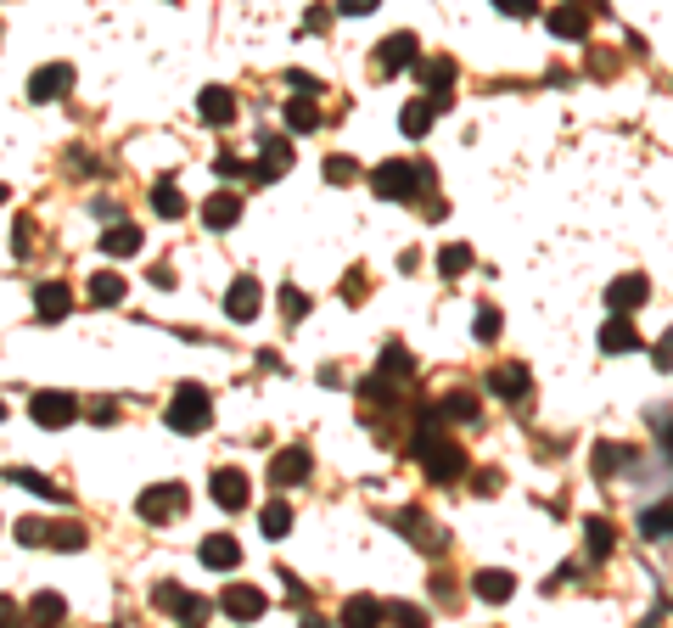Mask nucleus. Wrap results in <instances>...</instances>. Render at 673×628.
Masks as SVG:
<instances>
[{"label": "nucleus", "instance_id": "obj_3", "mask_svg": "<svg viewBox=\"0 0 673 628\" xmlns=\"http://www.w3.org/2000/svg\"><path fill=\"white\" fill-rule=\"evenodd\" d=\"M169 432H202L208 421H214V399H208V387H197V382H180V393L169 399Z\"/></svg>", "mask_w": 673, "mask_h": 628}, {"label": "nucleus", "instance_id": "obj_28", "mask_svg": "<svg viewBox=\"0 0 673 628\" xmlns=\"http://www.w3.org/2000/svg\"><path fill=\"white\" fill-rule=\"evenodd\" d=\"M258 533H264V539H287V533H292V505L270 500L264 511H258Z\"/></svg>", "mask_w": 673, "mask_h": 628}, {"label": "nucleus", "instance_id": "obj_52", "mask_svg": "<svg viewBox=\"0 0 673 628\" xmlns=\"http://www.w3.org/2000/svg\"><path fill=\"white\" fill-rule=\"evenodd\" d=\"M376 6H382V0H337V12L343 17H365V12H376Z\"/></svg>", "mask_w": 673, "mask_h": 628}, {"label": "nucleus", "instance_id": "obj_11", "mask_svg": "<svg viewBox=\"0 0 673 628\" xmlns=\"http://www.w3.org/2000/svg\"><path fill=\"white\" fill-rule=\"evenodd\" d=\"M645 298H651V281H645V275H617V281L606 286V309L612 314H634Z\"/></svg>", "mask_w": 673, "mask_h": 628}, {"label": "nucleus", "instance_id": "obj_41", "mask_svg": "<svg viewBox=\"0 0 673 628\" xmlns=\"http://www.w3.org/2000/svg\"><path fill=\"white\" fill-rule=\"evenodd\" d=\"M326 180H331V186H354L359 163H354V157H326Z\"/></svg>", "mask_w": 673, "mask_h": 628}, {"label": "nucleus", "instance_id": "obj_17", "mask_svg": "<svg viewBox=\"0 0 673 628\" xmlns=\"http://www.w3.org/2000/svg\"><path fill=\"white\" fill-rule=\"evenodd\" d=\"M550 34H556V40H584V34H589L584 0H561L556 12H550Z\"/></svg>", "mask_w": 673, "mask_h": 628}, {"label": "nucleus", "instance_id": "obj_9", "mask_svg": "<svg viewBox=\"0 0 673 628\" xmlns=\"http://www.w3.org/2000/svg\"><path fill=\"white\" fill-rule=\"evenodd\" d=\"M416 57H421V40L399 29V34H387V40L376 45V73H404Z\"/></svg>", "mask_w": 673, "mask_h": 628}, {"label": "nucleus", "instance_id": "obj_13", "mask_svg": "<svg viewBox=\"0 0 673 628\" xmlns=\"http://www.w3.org/2000/svg\"><path fill=\"white\" fill-rule=\"evenodd\" d=\"M141 242H146L141 225H129V219H113V225L101 230V253H107V258H135V253H141Z\"/></svg>", "mask_w": 673, "mask_h": 628}, {"label": "nucleus", "instance_id": "obj_39", "mask_svg": "<svg viewBox=\"0 0 673 628\" xmlns=\"http://www.w3.org/2000/svg\"><path fill=\"white\" fill-rule=\"evenodd\" d=\"M376 371H387V376H416V359L404 354L399 343H387V348H382V365H376Z\"/></svg>", "mask_w": 673, "mask_h": 628}, {"label": "nucleus", "instance_id": "obj_49", "mask_svg": "<svg viewBox=\"0 0 673 628\" xmlns=\"http://www.w3.org/2000/svg\"><path fill=\"white\" fill-rule=\"evenodd\" d=\"M85 415H90V421H96V427H113V421H118V404H113V399H96V404H90Z\"/></svg>", "mask_w": 673, "mask_h": 628}, {"label": "nucleus", "instance_id": "obj_42", "mask_svg": "<svg viewBox=\"0 0 673 628\" xmlns=\"http://www.w3.org/2000/svg\"><path fill=\"white\" fill-rule=\"evenodd\" d=\"M17 544H51V522H40V516H23V522H17Z\"/></svg>", "mask_w": 673, "mask_h": 628}, {"label": "nucleus", "instance_id": "obj_58", "mask_svg": "<svg viewBox=\"0 0 673 628\" xmlns=\"http://www.w3.org/2000/svg\"><path fill=\"white\" fill-rule=\"evenodd\" d=\"M0 421H6V404H0Z\"/></svg>", "mask_w": 673, "mask_h": 628}, {"label": "nucleus", "instance_id": "obj_45", "mask_svg": "<svg viewBox=\"0 0 673 628\" xmlns=\"http://www.w3.org/2000/svg\"><path fill=\"white\" fill-rule=\"evenodd\" d=\"M214 617V600L208 595H186V606H180V623H208Z\"/></svg>", "mask_w": 673, "mask_h": 628}, {"label": "nucleus", "instance_id": "obj_15", "mask_svg": "<svg viewBox=\"0 0 673 628\" xmlns=\"http://www.w3.org/2000/svg\"><path fill=\"white\" fill-rule=\"evenodd\" d=\"M34 309H40V320H62V314H73V286L68 281H40V286H34Z\"/></svg>", "mask_w": 673, "mask_h": 628}, {"label": "nucleus", "instance_id": "obj_26", "mask_svg": "<svg viewBox=\"0 0 673 628\" xmlns=\"http://www.w3.org/2000/svg\"><path fill=\"white\" fill-rule=\"evenodd\" d=\"M393 522H399V528H404V539L416 544V550H444V533L432 528V522H421L416 511H399V516H393Z\"/></svg>", "mask_w": 673, "mask_h": 628}, {"label": "nucleus", "instance_id": "obj_32", "mask_svg": "<svg viewBox=\"0 0 673 628\" xmlns=\"http://www.w3.org/2000/svg\"><path fill=\"white\" fill-rule=\"evenodd\" d=\"M287 129H298V135L320 129V107H315V96H287Z\"/></svg>", "mask_w": 673, "mask_h": 628}, {"label": "nucleus", "instance_id": "obj_2", "mask_svg": "<svg viewBox=\"0 0 673 628\" xmlns=\"http://www.w3.org/2000/svg\"><path fill=\"white\" fill-rule=\"evenodd\" d=\"M432 186V169L427 163H404V157H387V163H376L371 169V191L387 202H410L421 197V191Z\"/></svg>", "mask_w": 673, "mask_h": 628}, {"label": "nucleus", "instance_id": "obj_14", "mask_svg": "<svg viewBox=\"0 0 673 628\" xmlns=\"http://www.w3.org/2000/svg\"><path fill=\"white\" fill-rule=\"evenodd\" d=\"M219 606H225L236 623H247V617H264V606H270V600H264V589H253V584H230L225 595H219Z\"/></svg>", "mask_w": 673, "mask_h": 628}, {"label": "nucleus", "instance_id": "obj_33", "mask_svg": "<svg viewBox=\"0 0 673 628\" xmlns=\"http://www.w3.org/2000/svg\"><path fill=\"white\" fill-rule=\"evenodd\" d=\"M68 617V600L51 595V589H40V595L29 600V623H62Z\"/></svg>", "mask_w": 673, "mask_h": 628}, {"label": "nucleus", "instance_id": "obj_10", "mask_svg": "<svg viewBox=\"0 0 673 628\" xmlns=\"http://www.w3.org/2000/svg\"><path fill=\"white\" fill-rule=\"evenodd\" d=\"M309 471H315V455H309L303 443H292V449H281V455L270 460V483L275 488H292V483H303Z\"/></svg>", "mask_w": 673, "mask_h": 628}, {"label": "nucleus", "instance_id": "obj_43", "mask_svg": "<svg viewBox=\"0 0 673 628\" xmlns=\"http://www.w3.org/2000/svg\"><path fill=\"white\" fill-rule=\"evenodd\" d=\"M500 309H494V303H483V309H477V343H494V337H500Z\"/></svg>", "mask_w": 673, "mask_h": 628}, {"label": "nucleus", "instance_id": "obj_6", "mask_svg": "<svg viewBox=\"0 0 673 628\" xmlns=\"http://www.w3.org/2000/svg\"><path fill=\"white\" fill-rule=\"evenodd\" d=\"M68 90H73V68H68V62H45V68L29 73V101H40V107H45V101H62Z\"/></svg>", "mask_w": 673, "mask_h": 628}, {"label": "nucleus", "instance_id": "obj_46", "mask_svg": "<svg viewBox=\"0 0 673 628\" xmlns=\"http://www.w3.org/2000/svg\"><path fill=\"white\" fill-rule=\"evenodd\" d=\"M617 466H623V449H617V443H601V449H595V471L606 477V471H617Z\"/></svg>", "mask_w": 673, "mask_h": 628}, {"label": "nucleus", "instance_id": "obj_23", "mask_svg": "<svg viewBox=\"0 0 673 628\" xmlns=\"http://www.w3.org/2000/svg\"><path fill=\"white\" fill-rule=\"evenodd\" d=\"M472 589L488 600V606H505V600L516 595V578H511V572H500V567H483V572L472 578Z\"/></svg>", "mask_w": 673, "mask_h": 628}, {"label": "nucleus", "instance_id": "obj_8", "mask_svg": "<svg viewBox=\"0 0 673 628\" xmlns=\"http://www.w3.org/2000/svg\"><path fill=\"white\" fill-rule=\"evenodd\" d=\"M287 163H292V141H287V135H264V141H258L253 180H258V186H270V180H281V174H287Z\"/></svg>", "mask_w": 673, "mask_h": 628}, {"label": "nucleus", "instance_id": "obj_36", "mask_svg": "<svg viewBox=\"0 0 673 628\" xmlns=\"http://www.w3.org/2000/svg\"><path fill=\"white\" fill-rule=\"evenodd\" d=\"M152 606H158V612H169V617H180V606H186V589L174 584V578H158V584H152Z\"/></svg>", "mask_w": 673, "mask_h": 628}, {"label": "nucleus", "instance_id": "obj_22", "mask_svg": "<svg viewBox=\"0 0 673 628\" xmlns=\"http://www.w3.org/2000/svg\"><path fill=\"white\" fill-rule=\"evenodd\" d=\"M438 113H444L438 101L416 96V101H404V113H399V129H404V135H410V141H421V135H427V129H432V118H438Z\"/></svg>", "mask_w": 673, "mask_h": 628}, {"label": "nucleus", "instance_id": "obj_54", "mask_svg": "<svg viewBox=\"0 0 673 628\" xmlns=\"http://www.w3.org/2000/svg\"><path fill=\"white\" fill-rule=\"evenodd\" d=\"M500 488V471H477V494H494Z\"/></svg>", "mask_w": 673, "mask_h": 628}, {"label": "nucleus", "instance_id": "obj_57", "mask_svg": "<svg viewBox=\"0 0 673 628\" xmlns=\"http://www.w3.org/2000/svg\"><path fill=\"white\" fill-rule=\"evenodd\" d=\"M662 443H668V455H673V421H668V427H662Z\"/></svg>", "mask_w": 673, "mask_h": 628}, {"label": "nucleus", "instance_id": "obj_24", "mask_svg": "<svg viewBox=\"0 0 673 628\" xmlns=\"http://www.w3.org/2000/svg\"><path fill=\"white\" fill-rule=\"evenodd\" d=\"M197 113L208 118V124H219V129H225L230 118H236V96H230L225 85H208V90L197 96Z\"/></svg>", "mask_w": 673, "mask_h": 628}, {"label": "nucleus", "instance_id": "obj_34", "mask_svg": "<svg viewBox=\"0 0 673 628\" xmlns=\"http://www.w3.org/2000/svg\"><path fill=\"white\" fill-rule=\"evenodd\" d=\"M584 533H589V556H595V561H601V556H612L617 533H612V522H606V516H589V522H584Z\"/></svg>", "mask_w": 673, "mask_h": 628}, {"label": "nucleus", "instance_id": "obj_21", "mask_svg": "<svg viewBox=\"0 0 673 628\" xmlns=\"http://www.w3.org/2000/svg\"><path fill=\"white\" fill-rule=\"evenodd\" d=\"M236 219H242V197H236V191H219V197L202 202V225L208 230H230Z\"/></svg>", "mask_w": 673, "mask_h": 628}, {"label": "nucleus", "instance_id": "obj_27", "mask_svg": "<svg viewBox=\"0 0 673 628\" xmlns=\"http://www.w3.org/2000/svg\"><path fill=\"white\" fill-rule=\"evenodd\" d=\"M640 533H645V539H673V494L662 505H645V511H640Z\"/></svg>", "mask_w": 673, "mask_h": 628}, {"label": "nucleus", "instance_id": "obj_35", "mask_svg": "<svg viewBox=\"0 0 673 628\" xmlns=\"http://www.w3.org/2000/svg\"><path fill=\"white\" fill-rule=\"evenodd\" d=\"M438 270H444L449 281H460V275L472 270V247H466V242H449L444 253H438Z\"/></svg>", "mask_w": 673, "mask_h": 628}, {"label": "nucleus", "instance_id": "obj_55", "mask_svg": "<svg viewBox=\"0 0 673 628\" xmlns=\"http://www.w3.org/2000/svg\"><path fill=\"white\" fill-rule=\"evenodd\" d=\"M146 281H152V286H163V292H169V286H174V270H158V264H152V270H146Z\"/></svg>", "mask_w": 673, "mask_h": 628}, {"label": "nucleus", "instance_id": "obj_7", "mask_svg": "<svg viewBox=\"0 0 673 628\" xmlns=\"http://www.w3.org/2000/svg\"><path fill=\"white\" fill-rule=\"evenodd\" d=\"M258 309H264V286H258L253 275H236L230 292H225V314L236 326H247V320H258Z\"/></svg>", "mask_w": 673, "mask_h": 628}, {"label": "nucleus", "instance_id": "obj_51", "mask_svg": "<svg viewBox=\"0 0 673 628\" xmlns=\"http://www.w3.org/2000/svg\"><path fill=\"white\" fill-rule=\"evenodd\" d=\"M651 359H657V371H673V326L662 331V343L651 348Z\"/></svg>", "mask_w": 673, "mask_h": 628}, {"label": "nucleus", "instance_id": "obj_31", "mask_svg": "<svg viewBox=\"0 0 673 628\" xmlns=\"http://www.w3.org/2000/svg\"><path fill=\"white\" fill-rule=\"evenodd\" d=\"M90 303H96V309H113V303H124V275H118V270H101L96 281H90Z\"/></svg>", "mask_w": 673, "mask_h": 628}, {"label": "nucleus", "instance_id": "obj_1", "mask_svg": "<svg viewBox=\"0 0 673 628\" xmlns=\"http://www.w3.org/2000/svg\"><path fill=\"white\" fill-rule=\"evenodd\" d=\"M410 455H416V466L427 471L432 483H455V477H466V449H460L455 438H444V432L421 427L416 438H410Z\"/></svg>", "mask_w": 673, "mask_h": 628}, {"label": "nucleus", "instance_id": "obj_56", "mask_svg": "<svg viewBox=\"0 0 673 628\" xmlns=\"http://www.w3.org/2000/svg\"><path fill=\"white\" fill-rule=\"evenodd\" d=\"M12 617H17V600H12V595H0V623H12Z\"/></svg>", "mask_w": 673, "mask_h": 628}, {"label": "nucleus", "instance_id": "obj_12", "mask_svg": "<svg viewBox=\"0 0 673 628\" xmlns=\"http://www.w3.org/2000/svg\"><path fill=\"white\" fill-rule=\"evenodd\" d=\"M416 73H421V85L432 90V101L438 107H449V90H455V57H427V62H416Z\"/></svg>", "mask_w": 673, "mask_h": 628}, {"label": "nucleus", "instance_id": "obj_19", "mask_svg": "<svg viewBox=\"0 0 673 628\" xmlns=\"http://www.w3.org/2000/svg\"><path fill=\"white\" fill-rule=\"evenodd\" d=\"M640 348V331H634V320L629 314H612L601 326V354H634Z\"/></svg>", "mask_w": 673, "mask_h": 628}, {"label": "nucleus", "instance_id": "obj_20", "mask_svg": "<svg viewBox=\"0 0 673 628\" xmlns=\"http://www.w3.org/2000/svg\"><path fill=\"white\" fill-rule=\"evenodd\" d=\"M202 567H214V572H230L236 567V561H242V544L230 539V533H208V539H202Z\"/></svg>", "mask_w": 673, "mask_h": 628}, {"label": "nucleus", "instance_id": "obj_44", "mask_svg": "<svg viewBox=\"0 0 673 628\" xmlns=\"http://www.w3.org/2000/svg\"><path fill=\"white\" fill-rule=\"evenodd\" d=\"M281 314H287V320H292V326H298V320H303V314H309V298H303V292H298V286H281Z\"/></svg>", "mask_w": 673, "mask_h": 628}, {"label": "nucleus", "instance_id": "obj_18", "mask_svg": "<svg viewBox=\"0 0 673 628\" xmlns=\"http://www.w3.org/2000/svg\"><path fill=\"white\" fill-rule=\"evenodd\" d=\"M214 500H219V511H242L247 505V471L219 466L214 471Z\"/></svg>", "mask_w": 673, "mask_h": 628}, {"label": "nucleus", "instance_id": "obj_5", "mask_svg": "<svg viewBox=\"0 0 673 628\" xmlns=\"http://www.w3.org/2000/svg\"><path fill=\"white\" fill-rule=\"evenodd\" d=\"M186 500H191L186 483H152L141 494V505H135V511H141L146 522H174V516L186 511Z\"/></svg>", "mask_w": 673, "mask_h": 628}, {"label": "nucleus", "instance_id": "obj_37", "mask_svg": "<svg viewBox=\"0 0 673 628\" xmlns=\"http://www.w3.org/2000/svg\"><path fill=\"white\" fill-rule=\"evenodd\" d=\"M359 399H365V404H382V410H393V404H399V399H393V382H387L382 371H376L371 382H359Z\"/></svg>", "mask_w": 673, "mask_h": 628}, {"label": "nucleus", "instance_id": "obj_50", "mask_svg": "<svg viewBox=\"0 0 673 628\" xmlns=\"http://www.w3.org/2000/svg\"><path fill=\"white\" fill-rule=\"evenodd\" d=\"M287 85H292V96H320V79H315V73H287Z\"/></svg>", "mask_w": 673, "mask_h": 628}, {"label": "nucleus", "instance_id": "obj_59", "mask_svg": "<svg viewBox=\"0 0 673 628\" xmlns=\"http://www.w3.org/2000/svg\"><path fill=\"white\" fill-rule=\"evenodd\" d=\"M0 202H6V186H0Z\"/></svg>", "mask_w": 673, "mask_h": 628}, {"label": "nucleus", "instance_id": "obj_53", "mask_svg": "<svg viewBox=\"0 0 673 628\" xmlns=\"http://www.w3.org/2000/svg\"><path fill=\"white\" fill-rule=\"evenodd\" d=\"M12 247H17V253H29V247H34V230L17 225V230H12Z\"/></svg>", "mask_w": 673, "mask_h": 628}, {"label": "nucleus", "instance_id": "obj_25", "mask_svg": "<svg viewBox=\"0 0 673 628\" xmlns=\"http://www.w3.org/2000/svg\"><path fill=\"white\" fill-rule=\"evenodd\" d=\"M6 483H17V488H29V494H40V500H68V488H57L51 483V477H45V471H29V466H12L6 471Z\"/></svg>", "mask_w": 673, "mask_h": 628}, {"label": "nucleus", "instance_id": "obj_47", "mask_svg": "<svg viewBox=\"0 0 673 628\" xmlns=\"http://www.w3.org/2000/svg\"><path fill=\"white\" fill-rule=\"evenodd\" d=\"M494 12H505V17H539V0H494Z\"/></svg>", "mask_w": 673, "mask_h": 628}, {"label": "nucleus", "instance_id": "obj_30", "mask_svg": "<svg viewBox=\"0 0 673 628\" xmlns=\"http://www.w3.org/2000/svg\"><path fill=\"white\" fill-rule=\"evenodd\" d=\"M152 208H158L163 219L186 214V197H180V186H174V174H158V186H152Z\"/></svg>", "mask_w": 673, "mask_h": 628}, {"label": "nucleus", "instance_id": "obj_48", "mask_svg": "<svg viewBox=\"0 0 673 628\" xmlns=\"http://www.w3.org/2000/svg\"><path fill=\"white\" fill-rule=\"evenodd\" d=\"M214 169L225 174V180H242V174H253V169H247V163H242L236 152H219V163H214Z\"/></svg>", "mask_w": 673, "mask_h": 628}, {"label": "nucleus", "instance_id": "obj_38", "mask_svg": "<svg viewBox=\"0 0 673 628\" xmlns=\"http://www.w3.org/2000/svg\"><path fill=\"white\" fill-rule=\"evenodd\" d=\"M85 544H90V533L79 522H57L51 528V550H85Z\"/></svg>", "mask_w": 673, "mask_h": 628}, {"label": "nucleus", "instance_id": "obj_4", "mask_svg": "<svg viewBox=\"0 0 673 628\" xmlns=\"http://www.w3.org/2000/svg\"><path fill=\"white\" fill-rule=\"evenodd\" d=\"M29 415H34V427L62 432L68 421H79V399L62 393V387H45V393H34V399H29Z\"/></svg>", "mask_w": 673, "mask_h": 628}, {"label": "nucleus", "instance_id": "obj_16", "mask_svg": "<svg viewBox=\"0 0 673 628\" xmlns=\"http://www.w3.org/2000/svg\"><path fill=\"white\" fill-rule=\"evenodd\" d=\"M528 387H533V376H528V365H494L488 371V393H500V399H528Z\"/></svg>", "mask_w": 673, "mask_h": 628}, {"label": "nucleus", "instance_id": "obj_29", "mask_svg": "<svg viewBox=\"0 0 673 628\" xmlns=\"http://www.w3.org/2000/svg\"><path fill=\"white\" fill-rule=\"evenodd\" d=\"M483 415V404L466 393V387H455V393H444V404H438V421H477Z\"/></svg>", "mask_w": 673, "mask_h": 628}, {"label": "nucleus", "instance_id": "obj_40", "mask_svg": "<svg viewBox=\"0 0 673 628\" xmlns=\"http://www.w3.org/2000/svg\"><path fill=\"white\" fill-rule=\"evenodd\" d=\"M382 612H387L382 600H371V595H354V600L343 606V623H371V617H382Z\"/></svg>", "mask_w": 673, "mask_h": 628}]
</instances>
